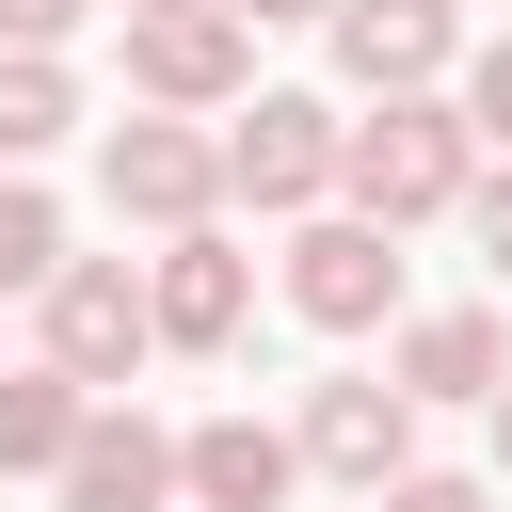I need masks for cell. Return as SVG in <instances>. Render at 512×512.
Returning <instances> with one entry per match:
<instances>
[{
  "instance_id": "cell-1",
  "label": "cell",
  "mask_w": 512,
  "mask_h": 512,
  "mask_svg": "<svg viewBox=\"0 0 512 512\" xmlns=\"http://www.w3.org/2000/svg\"><path fill=\"white\" fill-rule=\"evenodd\" d=\"M464 176H480L464 96H368V128H336V192L368 224H432V208H464Z\"/></svg>"
},
{
  "instance_id": "cell-2",
  "label": "cell",
  "mask_w": 512,
  "mask_h": 512,
  "mask_svg": "<svg viewBox=\"0 0 512 512\" xmlns=\"http://www.w3.org/2000/svg\"><path fill=\"white\" fill-rule=\"evenodd\" d=\"M128 80H144V112H240L256 96V16L240 0H144L128 16Z\"/></svg>"
},
{
  "instance_id": "cell-3",
  "label": "cell",
  "mask_w": 512,
  "mask_h": 512,
  "mask_svg": "<svg viewBox=\"0 0 512 512\" xmlns=\"http://www.w3.org/2000/svg\"><path fill=\"white\" fill-rule=\"evenodd\" d=\"M32 336H48V368H80L96 400H128V368L160 352V320H144V272H128V256H64V272L32 288Z\"/></svg>"
},
{
  "instance_id": "cell-4",
  "label": "cell",
  "mask_w": 512,
  "mask_h": 512,
  "mask_svg": "<svg viewBox=\"0 0 512 512\" xmlns=\"http://www.w3.org/2000/svg\"><path fill=\"white\" fill-rule=\"evenodd\" d=\"M96 192H112V224H208L224 208V128H192V112H128L112 144H96Z\"/></svg>"
},
{
  "instance_id": "cell-5",
  "label": "cell",
  "mask_w": 512,
  "mask_h": 512,
  "mask_svg": "<svg viewBox=\"0 0 512 512\" xmlns=\"http://www.w3.org/2000/svg\"><path fill=\"white\" fill-rule=\"evenodd\" d=\"M288 304H304L320 336L400 320V224H368V208H304V240H288Z\"/></svg>"
},
{
  "instance_id": "cell-6",
  "label": "cell",
  "mask_w": 512,
  "mask_h": 512,
  "mask_svg": "<svg viewBox=\"0 0 512 512\" xmlns=\"http://www.w3.org/2000/svg\"><path fill=\"white\" fill-rule=\"evenodd\" d=\"M304 464L352 480V496H384V480L416 464V384H400V368H336V384H304Z\"/></svg>"
},
{
  "instance_id": "cell-7",
  "label": "cell",
  "mask_w": 512,
  "mask_h": 512,
  "mask_svg": "<svg viewBox=\"0 0 512 512\" xmlns=\"http://www.w3.org/2000/svg\"><path fill=\"white\" fill-rule=\"evenodd\" d=\"M224 192H240V208H320V192H336V112H320V96H240Z\"/></svg>"
},
{
  "instance_id": "cell-8",
  "label": "cell",
  "mask_w": 512,
  "mask_h": 512,
  "mask_svg": "<svg viewBox=\"0 0 512 512\" xmlns=\"http://www.w3.org/2000/svg\"><path fill=\"white\" fill-rule=\"evenodd\" d=\"M320 32H336V80H352V96H432V80L464 64V16H448V0H336Z\"/></svg>"
},
{
  "instance_id": "cell-9",
  "label": "cell",
  "mask_w": 512,
  "mask_h": 512,
  "mask_svg": "<svg viewBox=\"0 0 512 512\" xmlns=\"http://www.w3.org/2000/svg\"><path fill=\"white\" fill-rule=\"evenodd\" d=\"M240 304H256L240 240H224V224H176V240H160V272H144V320H160V352H224V336H240Z\"/></svg>"
},
{
  "instance_id": "cell-10",
  "label": "cell",
  "mask_w": 512,
  "mask_h": 512,
  "mask_svg": "<svg viewBox=\"0 0 512 512\" xmlns=\"http://www.w3.org/2000/svg\"><path fill=\"white\" fill-rule=\"evenodd\" d=\"M64 512H176V432L144 400H96L64 448Z\"/></svg>"
},
{
  "instance_id": "cell-11",
  "label": "cell",
  "mask_w": 512,
  "mask_h": 512,
  "mask_svg": "<svg viewBox=\"0 0 512 512\" xmlns=\"http://www.w3.org/2000/svg\"><path fill=\"white\" fill-rule=\"evenodd\" d=\"M288 480H304V432H272V416L176 432V496H192V512H288Z\"/></svg>"
},
{
  "instance_id": "cell-12",
  "label": "cell",
  "mask_w": 512,
  "mask_h": 512,
  "mask_svg": "<svg viewBox=\"0 0 512 512\" xmlns=\"http://www.w3.org/2000/svg\"><path fill=\"white\" fill-rule=\"evenodd\" d=\"M384 368L416 384V416H432V400H496V384H512V320H496V304H432V320H400Z\"/></svg>"
},
{
  "instance_id": "cell-13",
  "label": "cell",
  "mask_w": 512,
  "mask_h": 512,
  "mask_svg": "<svg viewBox=\"0 0 512 512\" xmlns=\"http://www.w3.org/2000/svg\"><path fill=\"white\" fill-rule=\"evenodd\" d=\"M80 416H96V384L80 368H0V480H64V448H80Z\"/></svg>"
},
{
  "instance_id": "cell-14",
  "label": "cell",
  "mask_w": 512,
  "mask_h": 512,
  "mask_svg": "<svg viewBox=\"0 0 512 512\" xmlns=\"http://www.w3.org/2000/svg\"><path fill=\"white\" fill-rule=\"evenodd\" d=\"M64 128H80V80H64V48H0V160L32 176Z\"/></svg>"
},
{
  "instance_id": "cell-15",
  "label": "cell",
  "mask_w": 512,
  "mask_h": 512,
  "mask_svg": "<svg viewBox=\"0 0 512 512\" xmlns=\"http://www.w3.org/2000/svg\"><path fill=\"white\" fill-rule=\"evenodd\" d=\"M48 272H64V208L0 160V304H16V288H48Z\"/></svg>"
},
{
  "instance_id": "cell-16",
  "label": "cell",
  "mask_w": 512,
  "mask_h": 512,
  "mask_svg": "<svg viewBox=\"0 0 512 512\" xmlns=\"http://www.w3.org/2000/svg\"><path fill=\"white\" fill-rule=\"evenodd\" d=\"M464 128L512 160V32H496V48H464Z\"/></svg>"
},
{
  "instance_id": "cell-17",
  "label": "cell",
  "mask_w": 512,
  "mask_h": 512,
  "mask_svg": "<svg viewBox=\"0 0 512 512\" xmlns=\"http://www.w3.org/2000/svg\"><path fill=\"white\" fill-rule=\"evenodd\" d=\"M368 512H496V496H480V480H448V464H400Z\"/></svg>"
},
{
  "instance_id": "cell-18",
  "label": "cell",
  "mask_w": 512,
  "mask_h": 512,
  "mask_svg": "<svg viewBox=\"0 0 512 512\" xmlns=\"http://www.w3.org/2000/svg\"><path fill=\"white\" fill-rule=\"evenodd\" d=\"M464 224H480V256L512 272V160H480V176H464Z\"/></svg>"
},
{
  "instance_id": "cell-19",
  "label": "cell",
  "mask_w": 512,
  "mask_h": 512,
  "mask_svg": "<svg viewBox=\"0 0 512 512\" xmlns=\"http://www.w3.org/2000/svg\"><path fill=\"white\" fill-rule=\"evenodd\" d=\"M80 16H96V0H0V48H64Z\"/></svg>"
},
{
  "instance_id": "cell-20",
  "label": "cell",
  "mask_w": 512,
  "mask_h": 512,
  "mask_svg": "<svg viewBox=\"0 0 512 512\" xmlns=\"http://www.w3.org/2000/svg\"><path fill=\"white\" fill-rule=\"evenodd\" d=\"M240 16H256V32H272V16H336V0H240Z\"/></svg>"
},
{
  "instance_id": "cell-21",
  "label": "cell",
  "mask_w": 512,
  "mask_h": 512,
  "mask_svg": "<svg viewBox=\"0 0 512 512\" xmlns=\"http://www.w3.org/2000/svg\"><path fill=\"white\" fill-rule=\"evenodd\" d=\"M480 416H496V464H512V384H496V400H480Z\"/></svg>"
},
{
  "instance_id": "cell-22",
  "label": "cell",
  "mask_w": 512,
  "mask_h": 512,
  "mask_svg": "<svg viewBox=\"0 0 512 512\" xmlns=\"http://www.w3.org/2000/svg\"><path fill=\"white\" fill-rule=\"evenodd\" d=\"M128 16H144V0H128Z\"/></svg>"
}]
</instances>
